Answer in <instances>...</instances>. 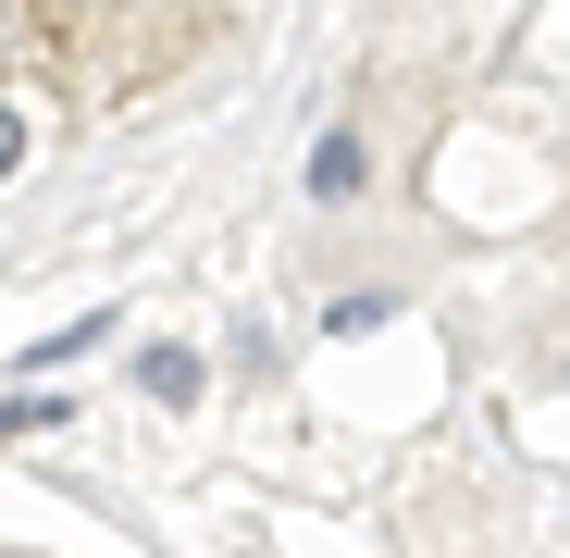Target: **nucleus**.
Segmentation results:
<instances>
[{
    "label": "nucleus",
    "instance_id": "obj_1",
    "mask_svg": "<svg viewBox=\"0 0 570 558\" xmlns=\"http://www.w3.org/2000/svg\"><path fill=\"white\" fill-rule=\"evenodd\" d=\"M360 186H372V149H360L347 125H323V137H311V199H335V212H347Z\"/></svg>",
    "mask_w": 570,
    "mask_h": 558
},
{
    "label": "nucleus",
    "instance_id": "obj_2",
    "mask_svg": "<svg viewBox=\"0 0 570 558\" xmlns=\"http://www.w3.org/2000/svg\"><path fill=\"white\" fill-rule=\"evenodd\" d=\"M137 385H149L161 410H199V385H212V372H199V347H149V360H137Z\"/></svg>",
    "mask_w": 570,
    "mask_h": 558
}]
</instances>
